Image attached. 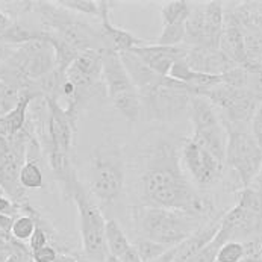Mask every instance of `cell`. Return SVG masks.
Here are the masks:
<instances>
[{
    "mask_svg": "<svg viewBox=\"0 0 262 262\" xmlns=\"http://www.w3.org/2000/svg\"><path fill=\"white\" fill-rule=\"evenodd\" d=\"M141 181L151 206L181 211L199 220L214 211L212 200L200 195L184 176L173 144L162 141L155 147Z\"/></svg>",
    "mask_w": 262,
    "mask_h": 262,
    "instance_id": "obj_1",
    "label": "cell"
},
{
    "mask_svg": "<svg viewBox=\"0 0 262 262\" xmlns=\"http://www.w3.org/2000/svg\"><path fill=\"white\" fill-rule=\"evenodd\" d=\"M132 217L143 238L174 247L194 235L203 225L202 220L181 211L156 206H140L132 209Z\"/></svg>",
    "mask_w": 262,
    "mask_h": 262,
    "instance_id": "obj_2",
    "label": "cell"
},
{
    "mask_svg": "<svg viewBox=\"0 0 262 262\" xmlns=\"http://www.w3.org/2000/svg\"><path fill=\"white\" fill-rule=\"evenodd\" d=\"M64 197L72 199L77 208L82 247L86 259L105 262L110 255L106 246V220L93 200V194L76 179L70 187L64 189Z\"/></svg>",
    "mask_w": 262,
    "mask_h": 262,
    "instance_id": "obj_3",
    "label": "cell"
},
{
    "mask_svg": "<svg viewBox=\"0 0 262 262\" xmlns=\"http://www.w3.org/2000/svg\"><path fill=\"white\" fill-rule=\"evenodd\" d=\"M124 185V161L121 147L105 140L90 156V192L102 205L114 203Z\"/></svg>",
    "mask_w": 262,
    "mask_h": 262,
    "instance_id": "obj_4",
    "label": "cell"
},
{
    "mask_svg": "<svg viewBox=\"0 0 262 262\" xmlns=\"http://www.w3.org/2000/svg\"><path fill=\"white\" fill-rule=\"evenodd\" d=\"M102 55V80L113 105L129 121H137L143 113L141 97L126 73L120 53L106 47Z\"/></svg>",
    "mask_w": 262,
    "mask_h": 262,
    "instance_id": "obj_5",
    "label": "cell"
},
{
    "mask_svg": "<svg viewBox=\"0 0 262 262\" xmlns=\"http://www.w3.org/2000/svg\"><path fill=\"white\" fill-rule=\"evenodd\" d=\"M194 93L187 83L170 76L162 77L147 96L141 97L143 113L147 121H173L188 111Z\"/></svg>",
    "mask_w": 262,
    "mask_h": 262,
    "instance_id": "obj_6",
    "label": "cell"
},
{
    "mask_svg": "<svg viewBox=\"0 0 262 262\" xmlns=\"http://www.w3.org/2000/svg\"><path fill=\"white\" fill-rule=\"evenodd\" d=\"M243 188H249L262 168V147L246 129L227 130L226 161Z\"/></svg>",
    "mask_w": 262,
    "mask_h": 262,
    "instance_id": "obj_7",
    "label": "cell"
},
{
    "mask_svg": "<svg viewBox=\"0 0 262 262\" xmlns=\"http://www.w3.org/2000/svg\"><path fill=\"white\" fill-rule=\"evenodd\" d=\"M182 161L191 173L192 179L200 187L214 185L223 173V164L217 161L209 151L199 146L191 138L185 141L182 147Z\"/></svg>",
    "mask_w": 262,
    "mask_h": 262,
    "instance_id": "obj_8",
    "label": "cell"
},
{
    "mask_svg": "<svg viewBox=\"0 0 262 262\" xmlns=\"http://www.w3.org/2000/svg\"><path fill=\"white\" fill-rule=\"evenodd\" d=\"M135 53L150 70L156 75L167 77L173 64L179 59H185L188 53V46H158V44H143L130 50Z\"/></svg>",
    "mask_w": 262,
    "mask_h": 262,
    "instance_id": "obj_9",
    "label": "cell"
},
{
    "mask_svg": "<svg viewBox=\"0 0 262 262\" xmlns=\"http://www.w3.org/2000/svg\"><path fill=\"white\" fill-rule=\"evenodd\" d=\"M220 50L236 66L243 67L247 61L246 35L243 34L241 23L236 15H230L227 20H225L223 32L220 38Z\"/></svg>",
    "mask_w": 262,
    "mask_h": 262,
    "instance_id": "obj_10",
    "label": "cell"
},
{
    "mask_svg": "<svg viewBox=\"0 0 262 262\" xmlns=\"http://www.w3.org/2000/svg\"><path fill=\"white\" fill-rule=\"evenodd\" d=\"M120 59L123 62V67H124L126 73L129 76L130 82L137 88L140 97L147 96L150 91L159 83V80L162 79V76L156 75L153 70H150L149 67L135 53H132L130 50L129 52H121Z\"/></svg>",
    "mask_w": 262,
    "mask_h": 262,
    "instance_id": "obj_11",
    "label": "cell"
},
{
    "mask_svg": "<svg viewBox=\"0 0 262 262\" xmlns=\"http://www.w3.org/2000/svg\"><path fill=\"white\" fill-rule=\"evenodd\" d=\"M111 5H114L113 2H106V0H100L99 2V9H100V20H102V35L106 39L108 46L121 53V52H129L137 46H143L141 39H138L137 37H134L130 32L120 29L117 26H114L110 20V9Z\"/></svg>",
    "mask_w": 262,
    "mask_h": 262,
    "instance_id": "obj_12",
    "label": "cell"
},
{
    "mask_svg": "<svg viewBox=\"0 0 262 262\" xmlns=\"http://www.w3.org/2000/svg\"><path fill=\"white\" fill-rule=\"evenodd\" d=\"M38 97H42V96L38 94L35 90L21 91V97H20L18 103L15 105V108H12L9 113L0 117V135L3 138H6L9 141L11 138H14L17 134H20L25 129L29 106Z\"/></svg>",
    "mask_w": 262,
    "mask_h": 262,
    "instance_id": "obj_13",
    "label": "cell"
},
{
    "mask_svg": "<svg viewBox=\"0 0 262 262\" xmlns=\"http://www.w3.org/2000/svg\"><path fill=\"white\" fill-rule=\"evenodd\" d=\"M222 217L223 215L212 220L209 225L202 226L194 235H191L188 239L181 243L178 246V253H176V258L173 262H189L205 246H208L220 230Z\"/></svg>",
    "mask_w": 262,
    "mask_h": 262,
    "instance_id": "obj_14",
    "label": "cell"
},
{
    "mask_svg": "<svg viewBox=\"0 0 262 262\" xmlns=\"http://www.w3.org/2000/svg\"><path fill=\"white\" fill-rule=\"evenodd\" d=\"M188 110H189L194 132L209 130L223 126V121L217 113V108L203 96H192Z\"/></svg>",
    "mask_w": 262,
    "mask_h": 262,
    "instance_id": "obj_15",
    "label": "cell"
},
{
    "mask_svg": "<svg viewBox=\"0 0 262 262\" xmlns=\"http://www.w3.org/2000/svg\"><path fill=\"white\" fill-rule=\"evenodd\" d=\"M106 246H108L110 255L117 256L118 259L132 247V244L129 243L123 229L115 220L106 222Z\"/></svg>",
    "mask_w": 262,
    "mask_h": 262,
    "instance_id": "obj_16",
    "label": "cell"
},
{
    "mask_svg": "<svg viewBox=\"0 0 262 262\" xmlns=\"http://www.w3.org/2000/svg\"><path fill=\"white\" fill-rule=\"evenodd\" d=\"M191 12V6L185 0H174V2H167L161 8V17L164 26L173 25V23H185Z\"/></svg>",
    "mask_w": 262,
    "mask_h": 262,
    "instance_id": "obj_17",
    "label": "cell"
},
{
    "mask_svg": "<svg viewBox=\"0 0 262 262\" xmlns=\"http://www.w3.org/2000/svg\"><path fill=\"white\" fill-rule=\"evenodd\" d=\"M141 258L143 262H151L155 261L156 258H159L161 255H164L170 247L168 246H164V244H159L156 241H151L147 238H140L137 239L135 246H134Z\"/></svg>",
    "mask_w": 262,
    "mask_h": 262,
    "instance_id": "obj_18",
    "label": "cell"
},
{
    "mask_svg": "<svg viewBox=\"0 0 262 262\" xmlns=\"http://www.w3.org/2000/svg\"><path fill=\"white\" fill-rule=\"evenodd\" d=\"M185 23H173V25L164 26L156 44L158 46H181L182 41H185Z\"/></svg>",
    "mask_w": 262,
    "mask_h": 262,
    "instance_id": "obj_19",
    "label": "cell"
},
{
    "mask_svg": "<svg viewBox=\"0 0 262 262\" xmlns=\"http://www.w3.org/2000/svg\"><path fill=\"white\" fill-rule=\"evenodd\" d=\"M35 229H37V222L31 215H20L12 223L11 235H12L14 239L23 243V241L31 239V236L34 235Z\"/></svg>",
    "mask_w": 262,
    "mask_h": 262,
    "instance_id": "obj_20",
    "label": "cell"
},
{
    "mask_svg": "<svg viewBox=\"0 0 262 262\" xmlns=\"http://www.w3.org/2000/svg\"><path fill=\"white\" fill-rule=\"evenodd\" d=\"M244 258L246 246L239 241H229L220 247L215 262H241Z\"/></svg>",
    "mask_w": 262,
    "mask_h": 262,
    "instance_id": "obj_21",
    "label": "cell"
},
{
    "mask_svg": "<svg viewBox=\"0 0 262 262\" xmlns=\"http://www.w3.org/2000/svg\"><path fill=\"white\" fill-rule=\"evenodd\" d=\"M55 3L66 11H75V12L96 15V17L100 15L99 2H94V0H59Z\"/></svg>",
    "mask_w": 262,
    "mask_h": 262,
    "instance_id": "obj_22",
    "label": "cell"
},
{
    "mask_svg": "<svg viewBox=\"0 0 262 262\" xmlns=\"http://www.w3.org/2000/svg\"><path fill=\"white\" fill-rule=\"evenodd\" d=\"M222 246L223 244L217 238H214L208 246H205L189 262H215L217 261V253H219Z\"/></svg>",
    "mask_w": 262,
    "mask_h": 262,
    "instance_id": "obj_23",
    "label": "cell"
},
{
    "mask_svg": "<svg viewBox=\"0 0 262 262\" xmlns=\"http://www.w3.org/2000/svg\"><path fill=\"white\" fill-rule=\"evenodd\" d=\"M47 243H49V233H47V230L42 226L37 225V229H35L34 235L29 239V249H31V252H35V250H39V249L46 247Z\"/></svg>",
    "mask_w": 262,
    "mask_h": 262,
    "instance_id": "obj_24",
    "label": "cell"
},
{
    "mask_svg": "<svg viewBox=\"0 0 262 262\" xmlns=\"http://www.w3.org/2000/svg\"><path fill=\"white\" fill-rule=\"evenodd\" d=\"M56 256H58L56 249L49 246V244L46 247L39 249V250L32 252V261L34 262H55Z\"/></svg>",
    "mask_w": 262,
    "mask_h": 262,
    "instance_id": "obj_25",
    "label": "cell"
},
{
    "mask_svg": "<svg viewBox=\"0 0 262 262\" xmlns=\"http://www.w3.org/2000/svg\"><path fill=\"white\" fill-rule=\"evenodd\" d=\"M252 135L255 137V140L262 147V103L256 110V113L253 115V120H252Z\"/></svg>",
    "mask_w": 262,
    "mask_h": 262,
    "instance_id": "obj_26",
    "label": "cell"
},
{
    "mask_svg": "<svg viewBox=\"0 0 262 262\" xmlns=\"http://www.w3.org/2000/svg\"><path fill=\"white\" fill-rule=\"evenodd\" d=\"M14 21H15V20H12L3 9H0V35H2L3 32H6V31L14 25Z\"/></svg>",
    "mask_w": 262,
    "mask_h": 262,
    "instance_id": "obj_27",
    "label": "cell"
},
{
    "mask_svg": "<svg viewBox=\"0 0 262 262\" xmlns=\"http://www.w3.org/2000/svg\"><path fill=\"white\" fill-rule=\"evenodd\" d=\"M120 261L121 262H143L141 261V258H140V255H138V252H137V249L132 246L121 258H120Z\"/></svg>",
    "mask_w": 262,
    "mask_h": 262,
    "instance_id": "obj_28",
    "label": "cell"
},
{
    "mask_svg": "<svg viewBox=\"0 0 262 262\" xmlns=\"http://www.w3.org/2000/svg\"><path fill=\"white\" fill-rule=\"evenodd\" d=\"M176 253H178V246L170 247L164 255H161L159 258H156L155 261L151 262H173L174 261V258H176Z\"/></svg>",
    "mask_w": 262,
    "mask_h": 262,
    "instance_id": "obj_29",
    "label": "cell"
},
{
    "mask_svg": "<svg viewBox=\"0 0 262 262\" xmlns=\"http://www.w3.org/2000/svg\"><path fill=\"white\" fill-rule=\"evenodd\" d=\"M8 151H9V141L0 135V161L8 155Z\"/></svg>",
    "mask_w": 262,
    "mask_h": 262,
    "instance_id": "obj_30",
    "label": "cell"
},
{
    "mask_svg": "<svg viewBox=\"0 0 262 262\" xmlns=\"http://www.w3.org/2000/svg\"><path fill=\"white\" fill-rule=\"evenodd\" d=\"M55 262H79L76 259L75 256H70V255H66V253H58Z\"/></svg>",
    "mask_w": 262,
    "mask_h": 262,
    "instance_id": "obj_31",
    "label": "cell"
},
{
    "mask_svg": "<svg viewBox=\"0 0 262 262\" xmlns=\"http://www.w3.org/2000/svg\"><path fill=\"white\" fill-rule=\"evenodd\" d=\"M105 262H121L117 256H114V255H108V258H106V261Z\"/></svg>",
    "mask_w": 262,
    "mask_h": 262,
    "instance_id": "obj_32",
    "label": "cell"
},
{
    "mask_svg": "<svg viewBox=\"0 0 262 262\" xmlns=\"http://www.w3.org/2000/svg\"><path fill=\"white\" fill-rule=\"evenodd\" d=\"M261 255H262V243H261Z\"/></svg>",
    "mask_w": 262,
    "mask_h": 262,
    "instance_id": "obj_33",
    "label": "cell"
}]
</instances>
